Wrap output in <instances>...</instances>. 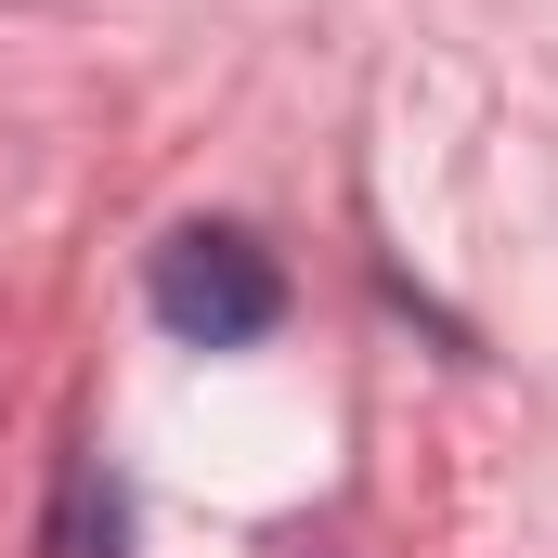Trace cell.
I'll return each mask as SVG.
<instances>
[{
    "mask_svg": "<svg viewBox=\"0 0 558 558\" xmlns=\"http://www.w3.org/2000/svg\"><path fill=\"white\" fill-rule=\"evenodd\" d=\"M39 558H131V481L105 454H65L52 520H39Z\"/></svg>",
    "mask_w": 558,
    "mask_h": 558,
    "instance_id": "cell-2",
    "label": "cell"
},
{
    "mask_svg": "<svg viewBox=\"0 0 558 558\" xmlns=\"http://www.w3.org/2000/svg\"><path fill=\"white\" fill-rule=\"evenodd\" d=\"M143 299H156V325H169V338H195V351H247V338H274V325H286L274 247H260V234H234V221H182V234L156 247Z\"/></svg>",
    "mask_w": 558,
    "mask_h": 558,
    "instance_id": "cell-1",
    "label": "cell"
}]
</instances>
